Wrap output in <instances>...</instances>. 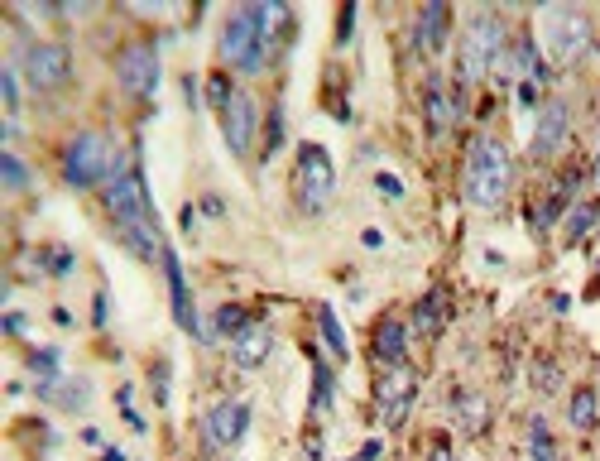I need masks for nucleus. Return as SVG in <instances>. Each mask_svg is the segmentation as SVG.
I'll return each mask as SVG.
<instances>
[{"label": "nucleus", "instance_id": "nucleus-4", "mask_svg": "<svg viewBox=\"0 0 600 461\" xmlns=\"http://www.w3.org/2000/svg\"><path fill=\"white\" fill-rule=\"evenodd\" d=\"M125 169V159H120V149L106 140V135H77L68 149H63V178H68L72 188H101V183H111L116 173Z\"/></svg>", "mask_w": 600, "mask_h": 461}, {"label": "nucleus", "instance_id": "nucleus-6", "mask_svg": "<svg viewBox=\"0 0 600 461\" xmlns=\"http://www.w3.org/2000/svg\"><path fill=\"white\" fill-rule=\"evenodd\" d=\"M221 58L240 68V73H260L269 63V44L260 39V25H255V10H231L226 15V29H221Z\"/></svg>", "mask_w": 600, "mask_h": 461}, {"label": "nucleus", "instance_id": "nucleus-2", "mask_svg": "<svg viewBox=\"0 0 600 461\" xmlns=\"http://www.w3.org/2000/svg\"><path fill=\"white\" fill-rule=\"evenodd\" d=\"M509 183H514V159H509L504 140L476 135L471 149H466V178H461L466 202L480 207V212H495L504 197H509Z\"/></svg>", "mask_w": 600, "mask_h": 461}, {"label": "nucleus", "instance_id": "nucleus-28", "mask_svg": "<svg viewBox=\"0 0 600 461\" xmlns=\"http://www.w3.org/2000/svg\"><path fill=\"white\" fill-rule=\"evenodd\" d=\"M557 380H562V375H557V365H548V361H538V365H533V389H543V394H552V389H557Z\"/></svg>", "mask_w": 600, "mask_h": 461}, {"label": "nucleus", "instance_id": "nucleus-7", "mask_svg": "<svg viewBox=\"0 0 600 461\" xmlns=\"http://www.w3.org/2000/svg\"><path fill=\"white\" fill-rule=\"evenodd\" d=\"M293 188H298V202L303 212H322L336 193V169L332 154L322 145H303L298 149V173H293Z\"/></svg>", "mask_w": 600, "mask_h": 461}, {"label": "nucleus", "instance_id": "nucleus-15", "mask_svg": "<svg viewBox=\"0 0 600 461\" xmlns=\"http://www.w3.org/2000/svg\"><path fill=\"white\" fill-rule=\"evenodd\" d=\"M269 351H274V332H269L264 322H250V327L231 341V361H236L240 370H260V365L269 361Z\"/></svg>", "mask_w": 600, "mask_h": 461}, {"label": "nucleus", "instance_id": "nucleus-21", "mask_svg": "<svg viewBox=\"0 0 600 461\" xmlns=\"http://www.w3.org/2000/svg\"><path fill=\"white\" fill-rule=\"evenodd\" d=\"M572 428H596V389L591 385L572 394Z\"/></svg>", "mask_w": 600, "mask_h": 461}, {"label": "nucleus", "instance_id": "nucleus-16", "mask_svg": "<svg viewBox=\"0 0 600 461\" xmlns=\"http://www.w3.org/2000/svg\"><path fill=\"white\" fill-rule=\"evenodd\" d=\"M442 44H447V5L432 0V5H423V15H418V49L437 53Z\"/></svg>", "mask_w": 600, "mask_h": 461}, {"label": "nucleus", "instance_id": "nucleus-9", "mask_svg": "<svg viewBox=\"0 0 600 461\" xmlns=\"http://www.w3.org/2000/svg\"><path fill=\"white\" fill-rule=\"evenodd\" d=\"M116 77L130 97H154L159 92V49L154 44H130L116 58Z\"/></svg>", "mask_w": 600, "mask_h": 461}, {"label": "nucleus", "instance_id": "nucleus-11", "mask_svg": "<svg viewBox=\"0 0 600 461\" xmlns=\"http://www.w3.org/2000/svg\"><path fill=\"white\" fill-rule=\"evenodd\" d=\"M245 428H250V409L240 404V399H221L212 413H207V442L212 447H236L240 437H245Z\"/></svg>", "mask_w": 600, "mask_h": 461}, {"label": "nucleus", "instance_id": "nucleus-10", "mask_svg": "<svg viewBox=\"0 0 600 461\" xmlns=\"http://www.w3.org/2000/svg\"><path fill=\"white\" fill-rule=\"evenodd\" d=\"M221 130H226L231 154H250L255 130H260V106H255V97H250L245 87H236V92L226 97V106H221Z\"/></svg>", "mask_w": 600, "mask_h": 461}, {"label": "nucleus", "instance_id": "nucleus-20", "mask_svg": "<svg viewBox=\"0 0 600 461\" xmlns=\"http://www.w3.org/2000/svg\"><path fill=\"white\" fill-rule=\"evenodd\" d=\"M596 226H600V202H581L572 217H567V236H572V241H586Z\"/></svg>", "mask_w": 600, "mask_h": 461}, {"label": "nucleus", "instance_id": "nucleus-1", "mask_svg": "<svg viewBox=\"0 0 600 461\" xmlns=\"http://www.w3.org/2000/svg\"><path fill=\"white\" fill-rule=\"evenodd\" d=\"M106 212L116 217V236L125 241L130 255H140V260H164L159 217H154V202L144 193L140 169H120L116 178L106 183Z\"/></svg>", "mask_w": 600, "mask_h": 461}, {"label": "nucleus", "instance_id": "nucleus-5", "mask_svg": "<svg viewBox=\"0 0 600 461\" xmlns=\"http://www.w3.org/2000/svg\"><path fill=\"white\" fill-rule=\"evenodd\" d=\"M538 29H543V49H548L552 63H576L591 49V20L572 5H548L538 15Z\"/></svg>", "mask_w": 600, "mask_h": 461}, {"label": "nucleus", "instance_id": "nucleus-29", "mask_svg": "<svg viewBox=\"0 0 600 461\" xmlns=\"http://www.w3.org/2000/svg\"><path fill=\"white\" fill-rule=\"evenodd\" d=\"M375 183H380V193L389 197V202H399V197H404V183H399V178H394V173H380V178H375Z\"/></svg>", "mask_w": 600, "mask_h": 461}, {"label": "nucleus", "instance_id": "nucleus-14", "mask_svg": "<svg viewBox=\"0 0 600 461\" xmlns=\"http://www.w3.org/2000/svg\"><path fill=\"white\" fill-rule=\"evenodd\" d=\"M408 404H413V370H408V365H394L380 380V409L389 423H404Z\"/></svg>", "mask_w": 600, "mask_h": 461}, {"label": "nucleus", "instance_id": "nucleus-25", "mask_svg": "<svg viewBox=\"0 0 600 461\" xmlns=\"http://www.w3.org/2000/svg\"><path fill=\"white\" fill-rule=\"evenodd\" d=\"M245 327H250V317L240 313V308H221V313H216V332H226L231 341H236Z\"/></svg>", "mask_w": 600, "mask_h": 461}, {"label": "nucleus", "instance_id": "nucleus-23", "mask_svg": "<svg viewBox=\"0 0 600 461\" xmlns=\"http://www.w3.org/2000/svg\"><path fill=\"white\" fill-rule=\"evenodd\" d=\"M0 178H5V188H10V193H24V188H29V169H24L10 149L0 154Z\"/></svg>", "mask_w": 600, "mask_h": 461}, {"label": "nucleus", "instance_id": "nucleus-24", "mask_svg": "<svg viewBox=\"0 0 600 461\" xmlns=\"http://www.w3.org/2000/svg\"><path fill=\"white\" fill-rule=\"evenodd\" d=\"M312 380H317V389H312V409L317 413H327L332 409V370L317 361V370H312Z\"/></svg>", "mask_w": 600, "mask_h": 461}, {"label": "nucleus", "instance_id": "nucleus-27", "mask_svg": "<svg viewBox=\"0 0 600 461\" xmlns=\"http://www.w3.org/2000/svg\"><path fill=\"white\" fill-rule=\"evenodd\" d=\"M0 92H5V111H10V121H15V111H20V82H15V68L0 73Z\"/></svg>", "mask_w": 600, "mask_h": 461}, {"label": "nucleus", "instance_id": "nucleus-18", "mask_svg": "<svg viewBox=\"0 0 600 461\" xmlns=\"http://www.w3.org/2000/svg\"><path fill=\"white\" fill-rule=\"evenodd\" d=\"M404 341H408L404 322L384 317V322H380V332H375V356H380V361L389 365V370H394V365H404Z\"/></svg>", "mask_w": 600, "mask_h": 461}, {"label": "nucleus", "instance_id": "nucleus-8", "mask_svg": "<svg viewBox=\"0 0 600 461\" xmlns=\"http://www.w3.org/2000/svg\"><path fill=\"white\" fill-rule=\"evenodd\" d=\"M24 77H29L34 92H58V87H68V77H72L68 49H63V44H29V49H24Z\"/></svg>", "mask_w": 600, "mask_h": 461}, {"label": "nucleus", "instance_id": "nucleus-17", "mask_svg": "<svg viewBox=\"0 0 600 461\" xmlns=\"http://www.w3.org/2000/svg\"><path fill=\"white\" fill-rule=\"evenodd\" d=\"M452 121H456V106H452V97H447V82L432 73V82H428V130L432 135H447Z\"/></svg>", "mask_w": 600, "mask_h": 461}, {"label": "nucleus", "instance_id": "nucleus-3", "mask_svg": "<svg viewBox=\"0 0 600 461\" xmlns=\"http://www.w3.org/2000/svg\"><path fill=\"white\" fill-rule=\"evenodd\" d=\"M504 49H509V34H504V20L495 15V10H476L471 20H466V29H461V49H456V77L471 87V82H480V77L490 73L495 63L504 58Z\"/></svg>", "mask_w": 600, "mask_h": 461}, {"label": "nucleus", "instance_id": "nucleus-30", "mask_svg": "<svg viewBox=\"0 0 600 461\" xmlns=\"http://www.w3.org/2000/svg\"><path fill=\"white\" fill-rule=\"evenodd\" d=\"M279 145H284V111H274V116H269V154H274Z\"/></svg>", "mask_w": 600, "mask_h": 461}, {"label": "nucleus", "instance_id": "nucleus-32", "mask_svg": "<svg viewBox=\"0 0 600 461\" xmlns=\"http://www.w3.org/2000/svg\"><path fill=\"white\" fill-rule=\"evenodd\" d=\"M432 461H452V457H447V452H437V457H432Z\"/></svg>", "mask_w": 600, "mask_h": 461}, {"label": "nucleus", "instance_id": "nucleus-12", "mask_svg": "<svg viewBox=\"0 0 600 461\" xmlns=\"http://www.w3.org/2000/svg\"><path fill=\"white\" fill-rule=\"evenodd\" d=\"M567 130H572L567 106H562V101H548V106L538 111V125H533V154H538V159L557 154V149L567 145Z\"/></svg>", "mask_w": 600, "mask_h": 461}, {"label": "nucleus", "instance_id": "nucleus-22", "mask_svg": "<svg viewBox=\"0 0 600 461\" xmlns=\"http://www.w3.org/2000/svg\"><path fill=\"white\" fill-rule=\"evenodd\" d=\"M528 457H533V461H557V447H552L548 423H543V418H533V423H528Z\"/></svg>", "mask_w": 600, "mask_h": 461}, {"label": "nucleus", "instance_id": "nucleus-13", "mask_svg": "<svg viewBox=\"0 0 600 461\" xmlns=\"http://www.w3.org/2000/svg\"><path fill=\"white\" fill-rule=\"evenodd\" d=\"M164 274H168V293H173V322L192 332V337H202V322H197V308H192V293H188V279H183V265H178V255L164 250Z\"/></svg>", "mask_w": 600, "mask_h": 461}, {"label": "nucleus", "instance_id": "nucleus-26", "mask_svg": "<svg viewBox=\"0 0 600 461\" xmlns=\"http://www.w3.org/2000/svg\"><path fill=\"white\" fill-rule=\"evenodd\" d=\"M437 322H442V298L432 293V298H423V303H418V332H432Z\"/></svg>", "mask_w": 600, "mask_h": 461}, {"label": "nucleus", "instance_id": "nucleus-31", "mask_svg": "<svg viewBox=\"0 0 600 461\" xmlns=\"http://www.w3.org/2000/svg\"><path fill=\"white\" fill-rule=\"evenodd\" d=\"M591 178H596V188H600V154H596V173H591Z\"/></svg>", "mask_w": 600, "mask_h": 461}, {"label": "nucleus", "instance_id": "nucleus-19", "mask_svg": "<svg viewBox=\"0 0 600 461\" xmlns=\"http://www.w3.org/2000/svg\"><path fill=\"white\" fill-rule=\"evenodd\" d=\"M317 327H322V341H327V351H332L336 361H346L351 356V341H346V327H341V317H336V308H317Z\"/></svg>", "mask_w": 600, "mask_h": 461}]
</instances>
